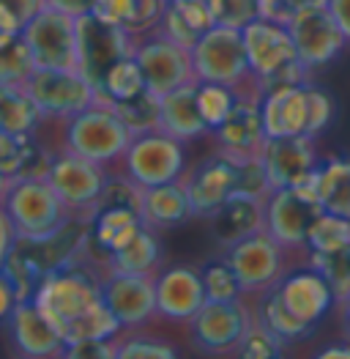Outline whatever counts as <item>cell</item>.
Listing matches in <instances>:
<instances>
[{
	"mask_svg": "<svg viewBox=\"0 0 350 359\" xmlns=\"http://www.w3.org/2000/svg\"><path fill=\"white\" fill-rule=\"evenodd\" d=\"M285 348H288V343L274 330H268L258 316H252V324H249V330H246L235 354L244 359H271L285 354Z\"/></svg>",
	"mask_w": 350,
	"mask_h": 359,
	"instance_id": "cell-39",
	"label": "cell"
},
{
	"mask_svg": "<svg viewBox=\"0 0 350 359\" xmlns=\"http://www.w3.org/2000/svg\"><path fill=\"white\" fill-rule=\"evenodd\" d=\"M216 25L211 3L208 0H175L167 3L164 17L159 22V28L164 30L170 39H175L183 47H195L197 39L203 36L205 30H211Z\"/></svg>",
	"mask_w": 350,
	"mask_h": 359,
	"instance_id": "cell-26",
	"label": "cell"
},
{
	"mask_svg": "<svg viewBox=\"0 0 350 359\" xmlns=\"http://www.w3.org/2000/svg\"><path fill=\"white\" fill-rule=\"evenodd\" d=\"M208 302L203 271L197 266L178 264L156 274V310L162 321L189 324Z\"/></svg>",
	"mask_w": 350,
	"mask_h": 359,
	"instance_id": "cell-20",
	"label": "cell"
},
{
	"mask_svg": "<svg viewBox=\"0 0 350 359\" xmlns=\"http://www.w3.org/2000/svg\"><path fill=\"white\" fill-rule=\"evenodd\" d=\"M211 137H214V149L235 165H246V162L260 159L262 146L268 140L260 102L238 99L233 113L216 129H211Z\"/></svg>",
	"mask_w": 350,
	"mask_h": 359,
	"instance_id": "cell-18",
	"label": "cell"
},
{
	"mask_svg": "<svg viewBox=\"0 0 350 359\" xmlns=\"http://www.w3.org/2000/svg\"><path fill=\"white\" fill-rule=\"evenodd\" d=\"M238 90L222 83H200L197 86V102H200V113H203L208 129H216L222 121L233 113L238 104Z\"/></svg>",
	"mask_w": 350,
	"mask_h": 359,
	"instance_id": "cell-38",
	"label": "cell"
},
{
	"mask_svg": "<svg viewBox=\"0 0 350 359\" xmlns=\"http://www.w3.org/2000/svg\"><path fill=\"white\" fill-rule=\"evenodd\" d=\"M328 0H260V17L288 25L295 14H301L309 6H321Z\"/></svg>",
	"mask_w": 350,
	"mask_h": 359,
	"instance_id": "cell-44",
	"label": "cell"
},
{
	"mask_svg": "<svg viewBox=\"0 0 350 359\" xmlns=\"http://www.w3.org/2000/svg\"><path fill=\"white\" fill-rule=\"evenodd\" d=\"M69 359H118V334L115 337H90L66 346Z\"/></svg>",
	"mask_w": 350,
	"mask_h": 359,
	"instance_id": "cell-43",
	"label": "cell"
},
{
	"mask_svg": "<svg viewBox=\"0 0 350 359\" xmlns=\"http://www.w3.org/2000/svg\"><path fill=\"white\" fill-rule=\"evenodd\" d=\"M77 36H80V72L96 88L102 86L110 66L120 58L134 55V47H137V36L102 20L99 14L80 17Z\"/></svg>",
	"mask_w": 350,
	"mask_h": 359,
	"instance_id": "cell-14",
	"label": "cell"
},
{
	"mask_svg": "<svg viewBox=\"0 0 350 359\" xmlns=\"http://www.w3.org/2000/svg\"><path fill=\"white\" fill-rule=\"evenodd\" d=\"M140 217H143V225L153 228V231H167V228L186 222L192 217V206H189L183 176L167 181V184H159V187H143Z\"/></svg>",
	"mask_w": 350,
	"mask_h": 359,
	"instance_id": "cell-25",
	"label": "cell"
},
{
	"mask_svg": "<svg viewBox=\"0 0 350 359\" xmlns=\"http://www.w3.org/2000/svg\"><path fill=\"white\" fill-rule=\"evenodd\" d=\"M262 123L268 137L307 135L318 137L334 118V99L328 90L312 86V80L274 88L260 102Z\"/></svg>",
	"mask_w": 350,
	"mask_h": 359,
	"instance_id": "cell-5",
	"label": "cell"
},
{
	"mask_svg": "<svg viewBox=\"0 0 350 359\" xmlns=\"http://www.w3.org/2000/svg\"><path fill=\"white\" fill-rule=\"evenodd\" d=\"M134 58L143 69L148 90H153L156 96H164V93L181 88V86H189V83H197L192 50L178 44L162 28H153L137 36Z\"/></svg>",
	"mask_w": 350,
	"mask_h": 359,
	"instance_id": "cell-9",
	"label": "cell"
},
{
	"mask_svg": "<svg viewBox=\"0 0 350 359\" xmlns=\"http://www.w3.org/2000/svg\"><path fill=\"white\" fill-rule=\"evenodd\" d=\"M47 179L52 181L63 203L71 209L74 219L90 222L96 214V203L110 181V168L71 151H55L50 156Z\"/></svg>",
	"mask_w": 350,
	"mask_h": 359,
	"instance_id": "cell-6",
	"label": "cell"
},
{
	"mask_svg": "<svg viewBox=\"0 0 350 359\" xmlns=\"http://www.w3.org/2000/svg\"><path fill=\"white\" fill-rule=\"evenodd\" d=\"M192 63L200 83H222L238 90L241 99L262 102V88L246 58L244 33L227 25H214L205 30L192 47Z\"/></svg>",
	"mask_w": 350,
	"mask_h": 359,
	"instance_id": "cell-4",
	"label": "cell"
},
{
	"mask_svg": "<svg viewBox=\"0 0 350 359\" xmlns=\"http://www.w3.org/2000/svg\"><path fill=\"white\" fill-rule=\"evenodd\" d=\"M178 354L173 343H167L164 337L156 334H146V332H134L132 334H118V359L129 357H156V359H170Z\"/></svg>",
	"mask_w": 350,
	"mask_h": 359,
	"instance_id": "cell-41",
	"label": "cell"
},
{
	"mask_svg": "<svg viewBox=\"0 0 350 359\" xmlns=\"http://www.w3.org/2000/svg\"><path fill=\"white\" fill-rule=\"evenodd\" d=\"M107 266L113 271H126V274H150L156 277L162 271V244L156 239V231L143 225L134 239L126 241L120 250H115L107 258Z\"/></svg>",
	"mask_w": 350,
	"mask_h": 359,
	"instance_id": "cell-29",
	"label": "cell"
},
{
	"mask_svg": "<svg viewBox=\"0 0 350 359\" xmlns=\"http://www.w3.org/2000/svg\"><path fill=\"white\" fill-rule=\"evenodd\" d=\"M3 209L8 211L20 241H50L74 222V214L47 173L14 176L3 198Z\"/></svg>",
	"mask_w": 350,
	"mask_h": 359,
	"instance_id": "cell-1",
	"label": "cell"
},
{
	"mask_svg": "<svg viewBox=\"0 0 350 359\" xmlns=\"http://www.w3.org/2000/svg\"><path fill=\"white\" fill-rule=\"evenodd\" d=\"M200 271H203L205 294H208V299L211 302H230V299L244 297L241 283H238V277H235L233 266L227 264L225 252H222L219 258L205 261L203 266H200Z\"/></svg>",
	"mask_w": 350,
	"mask_h": 359,
	"instance_id": "cell-37",
	"label": "cell"
},
{
	"mask_svg": "<svg viewBox=\"0 0 350 359\" xmlns=\"http://www.w3.org/2000/svg\"><path fill=\"white\" fill-rule=\"evenodd\" d=\"M183 184H186L192 217L211 219L225 206V201L233 192H238L241 168L235 162H230L227 156H222L219 151H214L211 156L200 159L195 168H189L183 173Z\"/></svg>",
	"mask_w": 350,
	"mask_h": 359,
	"instance_id": "cell-16",
	"label": "cell"
},
{
	"mask_svg": "<svg viewBox=\"0 0 350 359\" xmlns=\"http://www.w3.org/2000/svg\"><path fill=\"white\" fill-rule=\"evenodd\" d=\"M11 181H14V176H8V173L0 170V203H3V198H6V192H8V187H11Z\"/></svg>",
	"mask_w": 350,
	"mask_h": 359,
	"instance_id": "cell-52",
	"label": "cell"
},
{
	"mask_svg": "<svg viewBox=\"0 0 350 359\" xmlns=\"http://www.w3.org/2000/svg\"><path fill=\"white\" fill-rule=\"evenodd\" d=\"M8 332L14 351L30 359L63 357L66 354V340L60 327L36 304L33 299L20 302L8 318Z\"/></svg>",
	"mask_w": 350,
	"mask_h": 359,
	"instance_id": "cell-21",
	"label": "cell"
},
{
	"mask_svg": "<svg viewBox=\"0 0 350 359\" xmlns=\"http://www.w3.org/2000/svg\"><path fill=\"white\" fill-rule=\"evenodd\" d=\"M123 173L140 187H159L167 181L181 179L186 173V151L183 140L162 129L140 132L132 137L126 154L120 156Z\"/></svg>",
	"mask_w": 350,
	"mask_h": 359,
	"instance_id": "cell-7",
	"label": "cell"
},
{
	"mask_svg": "<svg viewBox=\"0 0 350 359\" xmlns=\"http://www.w3.org/2000/svg\"><path fill=\"white\" fill-rule=\"evenodd\" d=\"M146 86V77H143V69L134 55L129 58H120L118 63L110 66V72L104 74L102 86H99V96L107 99V102H126L137 93H143Z\"/></svg>",
	"mask_w": 350,
	"mask_h": 359,
	"instance_id": "cell-32",
	"label": "cell"
},
{
	"mask_svg": "<svg viewBox=\"0 0 350 359\" xmlns=\"http://www.w3.org/2000/svg\"><path fill=\"white\" fill-rule=\"evenodd\" d=\"M255 316L260 318L268 330H274L285 343H295V340H307L315 327L312 324H304L301 318H295L288 304L279 297V288H268L258 297V304H255Z\"/></svg>",
	"mask_w": 350,
	"mask_h": 359,
	"instance_id": "cell-31",
	"label": "cell"
},
{
	"mask_svg": "<svg viewBox=\"0 0 350 359\" xmlns=\"http://www.w3.org/2000/svg\"><path fill=\"white\" fill-rule=\"evenodd\" d=\"M44 121H66L99 99V88L80 69H33L22 83Z\"/></svg>",
	"mask_w": 350,
	"mask_h": 359,
	"instance_id": "cell-8",
	"label": "cell"
},
{
	"mask_svg": "<svg viewBox=\"0 0 350 359\" xmlns=\"http://www.w3.org/2000/svg\"><path fill=\"white\" fill-rule=\"evenodd\" d=\"M36 60L22 33H0V83L22 86L33 74Z\"/></svg>",
	"mask_w": 350,
	"mask_h": 359,
	"instance_id": "cell-33",
	"label": "cell"
},
{
	"mask_svg": "<svg viewBox=\"0 0 350 359\" xmlns=\"http://www.w3.org/2000/svg\"><path fill=\"white\" fill-rule=\"evenodd\" d=\"M309 266L326 277L337 302L350 294V247L340 252H309Z\"/></svg>",
	"mask_w": 350,
	"mask_h": 359,
	"instance_id": "cell-40",
	"label": "cell"
},
{
	"mask_svg": "<svg viewBox=\"0 0 350 359\" xmlns=\"http://www.w3.org/2000/svg\"><path fill=\"white\" fill-rule=\"evenodd\" d=\"M337 313H340V327L345 332V340H350V294L337 302Z\"/></svg>",
	"mask_w": 350,
	"mask_h": 359,
	"instance_id": "cell-50",
	"label": "cell"
},
{
	"mask_svg": "<svg viewBox=\"0 0 350 359\" xmlns=\"http://www.w3.org/2000/svg\"><path fill=\"white\" fill-rule=\"evenodd\" d=\"M258 231H265V198L262 195L238 189L211 217V233L219 241V247H230Z\"/></svg>",
	"mask_w": 350,
	"mask_h": 359,
	"instance_id": "cell-23",
	"label": "cell"
},
{
	"mask_svg": "<svg viewBox=\"0 0 350 359\" xmlns=\"http://www.w3.org/2000/svg\"><path fill=\"white\" fill-rule=\"evenodd\" d=\"M321 359H337V357H348L350 359V340L348 343H334V346H326L318 351Z\"/></svg>",
	"mask_w": 350,
	"mask_h": 359,
	"instance_id": "cell-51",
	"label": "cell"
},
{
	"mask_svg": "<svg viewBox=\"0 0 350 359\" xmlns=\"http://www.w3.org/2000/svg\"><path fill=\"white\" fill-rule=\"evenodd\" d=\"M167 3H175V0H167Z\"/></svg>",
	"mask_w": 350,
	"mask_h": 359,
	"instance_id": "cell-53",
	"label": "cell"
},
{
	"mask_svg": "<svg viewBox=\"0 0 350 359\" xmlns=\"http://www.w3.org/2000/svg\"><path fill=\"white\" fill-rule=\"evenodd\" d=\"M288 252L290 250H285L268 231H258L246 239L225 247V258L233 266L241 291L252 297H260L262 291L279 285V280L288 274L285 271Z\"/></svg>",
	"mask_w": 350,
	"mask_h": 359,
	"instance_id": "cell-10",
	"label": "cell"
},
{
	"mask_svg": "<svg viewBox=\"0 0 350 359\" xmlns=\"http://www.w3.org/2000/svg\"><path fill=\"white\" fill-rule=\"evenodd\" d=\"M326 6L331 8L334 20L340 22V28H342V33H345V39L350 41V0H328Z\"/></svg>",
	"mask_w": 350,
	"mask_h": 359,
	"instance_id": "cell-49",
	"label": "cell"
},
{
	"mask_svg": "<svg viewBox=\"0 0 350 359\" xmlns=\"http://www.w3.org/2000/svg\"><path fill=\"white\" fill-rule=\"evenodd\" d=\"M323 211L321 201L301 184L271 189L265 195V231L285 250H307L309 228Z\"/></svg>",
	"mask_w": 350,
	"mask_h": 359,
	"instance_id": "cell-13",
	"label": "cell"
},
{
	"mask_svg": "<svg viewBox=\"0 0 350 359\" xmlns=\"http://www.w3.org/2000/svg\"><path fill=\"white\" fill-rule=\"evenodd\" d=\"M312 184L323 209L350 219V156L321 159L312 173Z\"/></svg>",
	"mask_w": 350,
	"mask_h": 359,
	"instance_id": "cell-28",
	"label": "cell"
},
{
	"mask_svg": "<svg viewBox=\"0 0 350 359\" xmlns=\"http://www.w3.org/2000/svg\"><path fill=\"white\" fill-rule=\"evenodd\" d=\"M36 69H80L77 17L55 8H41L22 28Z\"/></svg>",
	"mask_w": 350,
	"mask_h": 359,
	"instance_id": "cell-11",
	"label": "cell"
},
{
	"mask_svg": "<svg viewBox=\"0 0 350 359\" xmlns=\"http://www.w3.org/2000/svg\"><path fill=\"white\" fill-rule=\"evenodd\" d=\"M288 30H290L293 44L298 50V58L307 63L309 72L323 69L331 60H337L348 44L340 22L334 20V14L326 3L309 6L301 14H295L288 22Z\"/></svg>",
	"mask_w": 350,
	"mask_h": 359,
	"instance_id": "cell-15",
	"label": "cell"
},
{
	"mask_svg": "<svg viewBox=\"0 0 350 359\" xmlns=\"http://www.w3.org/2000/svg\"><path fill=\"white\" fill-rule=\"evenodd\" d=\"M20 304V291L17 283L11 280V274L6 269H0V324H8L14 307Z\"/></svg>",
	"mask_w": 350,
	"mask_h": 359,
	"instance_id": "cell-45",
	"label": "cell"
},
{
	"mask_svg": "<svg viewBox=\"0 0 350 359\" xmlns=\"http://www.w3.org/2000/svg\"><path fill=\"white\" fill-rule=\"evenodd\" d=\"M350 247V219L334 211H323L307 236V252H340Z\"/></svg>",
	"mask_w": 350,
	"mask_h": 359,
	"instance_id": "cell-35",
	"label": "cell"
},
{
	"mask_svg": "<svg viewBox=\"0 0 350 359\" xmlns=\"http://www.w3.org/2000/svg\"><path fill=\"white\" fill-rule=\"evenodd\" d=\"M47 6L55 8V11H63V14L80 20V17H88V14L96 11L99 0H47Z\"/></svg>",
	"mask_w": 350,
	"mask_h": 359,
	"instance_id": "cell-48",
	"label": "cell"
},
{
	"mask_svg": "<svg viewBox=\"0 0 350 359\" xmlns=\"http://www.w3.org/2000/svg\"><path fill=\"white\" fill-rule=\"evenodd\" d=\"M120 330L123 327L115 318V313L110 310L107 302L102 299L96 302L83 318H77L74 324H69L63 330V340H66V346H71V343L90 340V337H115V334H120Z\"/></svg>",
	"mask_w": 350,
	"mask_h": 359,
	"instance_id": "cell-34",
	"label": "cell"
},
{
	"mask_svg": "<svg viewBox=\"0 0 350 359\" xmlns=\"http://www.w3.org/2000/svg\"><path fill=\"white\" fill-rule=\"evenodd\" d=\"M279 297L288 304L295 318H301L304 324H312L318 327L323 321V316L337 307V297L331 291V285L326 283L321 271L315 266H304V269H293L288 271L282 280H279Z\"/></svg>",
	"mask_w": 350,
	"mask_h": 359,
	"instance_id": "cell-22",
	"label": "cell"
},
{
	"mask_svg": "<svg viewBox=\"0 0 350 359\" xmlns=\"http://www.w3.org/2000/svg\"><path fill=\"white\" fill-rule=\"evenodd\" d=\"M164 8L167 0H99L93 14L129 30L132 36H143L148 30L159 28Z\"/></svg>",
	"mask_w": 350,
	"mask_h": 359,
	"instance_id": "cell-27",
	"label": "cell"
},
{
	"mask_svg": "<svg viewBox=\"0 0 350 359\" xmlns=\"http://www.w3.org/2000/svg\"><path fill=\"white\" fill-rule=\"evenodd\" d=\"M102 99V96H99ZM159 99L153 90H143L126 102H110L113 107L118 110V116L129 123V129L134 135L140 132H150V129H159Z\"/></svg>",
	"mask_w": 350,
	"mask_h": 359,
	"instance_id": "cell-36",
	"label": "cell"
},
{
	"mask_svg": "<svg viewBox=\"0 0 350 359\" xmlns=\"http://www.w3.org/2000/svg\"><path fill=\"white\" fill-rule=\"evenodd\" d=\"M102 294L123 330H140L148 321L159 318L156 277L150 274H126L110 269L102 280Z\"/></svg>",
	"mask_w": 350,
	"mask_h": 359,
	"instance_id": "cell-17",
	"label": "cell"
},
{
	"mask_svg": "<svg viewBox=\"0 0 350 359\" xmlns=\"http://www.w3.org/2000/svg\"><path fill=\"white\" fill-rule=\"evenodd\" d=\"M41 110L30 99L25 86L0 83V129L14 135H33L41 126Z\"/></svg>",
	"mask_w": 350,
	"mask_h": 359,
	"instance_id": "cell-30",
	"label": "cell"
},
{
	"mask_svg": "<svg viewBox=\"0 0 350 359\" xmlns=\"http://www.w3.org/2000/svg\"><path fill=\"white\" fill-rule=\"evenodd\" d=\"M216 25L244 30L260 17V0H208Z\"/></svg>",
	"mask_w": 350,
	"mask_h": 359,
	"instance_id": "cell-42",
	"label": "cell"
},
{
	"mask_svg": "<svg viewBox=\"0 0 350 359\" xmlns=\"http://www.w3.org/2000/svg\"><path fill=\"white\" fill-rule=\"evenodd\" d=\"M17 241H20L17 228H14L11 217H8V211L3 209V203H0V269H6L11 252L17 250Z\"/></svg>",
	"mask_w": 350,
	"mask_h": 359,
	"instance_id": "cell-46",
	"label": "cell"
},
{
	"mask_svg": "<svg viewBox=\"0 0 350 359\" xmlns=\"http://www.w3.org/2000/svg\"><path fill=\"white\" fill-rule=\"evenodd\" d=\"M262 170L268 176L271 189H285V187H298L307 179L321 156L315 137L307 135H285V137H268L260 154Z\"/></svg>",
	"mask_w": 350,
	"mask_h": 359,
	"instance_id": "cell-19",
	"label": "cell"
},
{
	"mask_svg": "<svg viewBox=\"0 0 350 359\" xmlns=\"http://www.w3.org/2000/svg\"><path fill=\"white\" fill-rule=\"evenodd\" d=\"M197 86H200V80L189 83V86H181V88L170 90L159 99V129L178 137V140H183V143L211 135L203 113H200Z\"/></svg>",
	"mask_w": 350,
	"mask_h": 359,
	"instance_id": "cell-24",
	"label": "cell"
},
{
	"mask_svg": "<svg viewBox=\"0 0 350 359\" xmlns=\"http://www.w3.org/2000/svg\"><path fill=\"white\" fill-rule=\"evenodd\" d=\"M58 123V151H71L80 154L90 162L99 165H113L120 162V156L126 154L134 132L129 129V123L118 116V110L107 99H96L90 107L80 110L77 116Z\"/></svg>",
	"mask_w": 350,
	"mask_h": 359,
	"instance_id": "cell-2",
	"label": "cell"
},
{
	"mask_svg": "<svg viewBox=\"0 0 350 359\" xmlns=\"http://www.w3.org/2000/svg\"><path fill=\"white\" fill-rule=\"evenodd\" d=\"M0 6H6L20 20V25L25 28L41 8H47V0H0Z\"/></svg>",
	"mask_w": 350,
	"mask_h": 359,
	"instance_id": "cell-47",
	"label": "cell"
},
{
	"mask_svg": "<svg viewBox=\"0 0 350 359\" xmlns=\"http://www.w3.org/2000/svg\"><path fill=\"white\" fill-rule=\"evenodd\" d=\"M241 33H244V47H246L252 74L258 77L262 93L285 88V86H298L312 77L307 63L298 58L288 25L274 22L268 17H258Z\"/></svg>",
	"mask_w": 350,
	"mask_h": 359,
	"instance_id": "cell-3",
	"label": "cell"
},
{
	"mask_svg": "<svg viewBox=\"0 0 350 359\" xmlns=\"http://www.w3.org/2000/svg\"><path fill=\"white\" fill-rule=\"evenodd\" d=\"M255 310L241 299L205 302L200 313L186 324L192 334V346L203 354H235L244 334L252 324Z\"/></svg>",
	"mask_w": 350,
	"mask_h": 359,
	"instance_id": "cell-12",
	"label": "cell"
}]
</instances>
